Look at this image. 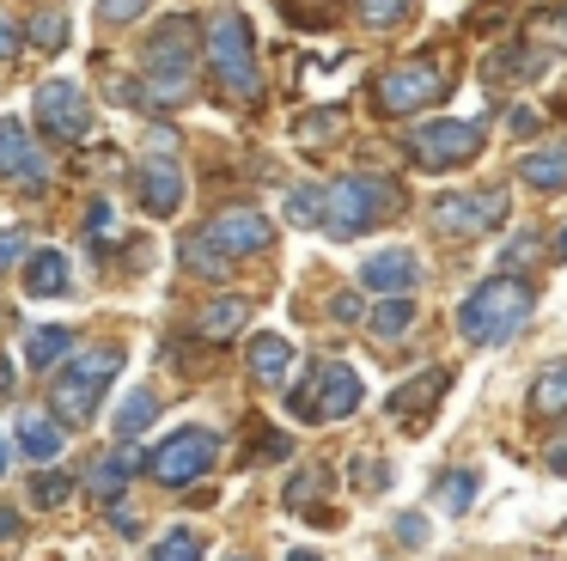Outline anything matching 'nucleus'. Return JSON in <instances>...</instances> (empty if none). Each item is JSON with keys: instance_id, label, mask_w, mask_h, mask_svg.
I'll return each instance as SVG.
<instances>
[{"instance_id": "36", "label": "nucleus", "mask_w": 567, "mask_h": 561, "mask_svg": "<svg viewBox=\"0 0 567 561\" xmlns=\"http://www.w3.org/2000/svg\"><path fill=\"white\" fill-rule=\"evenodd\" d=\"M287 220L293 226H323V190H293L287 195Z\"/></svg>"}, {"instance_id": "17", "label": "nucleus", "mask_w": 567, "mask_h": 561, "mask_svg": "<svg viewBox=\"0 0 567 561\" xmlns=\"http://www.w3.org/2000/svg\"><path fill=\"white\" fill-rule=\"evenodd\" d=\"M445 390H452V373H445V366H433V373L396 385L391 397H384V415H396V421H415V415H421V421H427V409L445 397Z\"/></svg>"}, {"instance_id": "24", "label": "nucleus", "mask_w": 567, "mask_h": 561, "mask_svg": "<svg viewBox=\"0 0 567 561\" xmlns=\"http://www.w3.org/2000/svg\"><path fill=\"white\" fill-rule=\"evenodd\" d=\"M367 324H372V336H379V341H403L409 329H415V299H409V293H391V299L372 305Z\"/></svg>"}, {"instance_id": "45", "label": "nucleus", "mask_w": 567, "mask_h": 561, "mask_svg": "<svg viewBox=\"0 0 567 561\" xmlns=\"http://www.w3.org/2000/svg\"><path fill=\"white\" fill-rule=\"evenodd\" d=\"M506 129H513V134H537V110L513 104V110H506Z\"/></svg>"}, {"instance_id": "42", "label": "nucleus", "mask_w": 567, "mask_h": 561, "mask_svg": "<svg viewBox=\"0 0 567 561\" xmlns=\"http://www.w3.org/2000/svg\"><path fill=\"white\" fill-rule=\"evenodd\" d=\"M330 317H336V324H360V317H367V312H360V293H336Z\"/></svg>"}, {"instance_id": "22", "label": "nucleus", "mask_w": 567, "mask_h": 561, "mask_svg": "<svg viewBox=\"0 0 567 561\" xmlns=\"http://www.w3.org/2000/svg\"><path fill=\"white\" fill-rule=\"evenodd\" d=\"M245 317H250V299H238V293H226V299L202 305L196 329H202L208 341H226V336H238V329H245Z\"/></svg>"}, {"instance_id": "13", "label": "nucleus", "mask_w": 567, "mask_h": 561, "mask_svg": "<svg viewBox=\"0 0 567 561\" xmlns=\"http://www.w3.org/2000/svg\"><path fill=\"white\" fill-rule=\"evenodd\" d=\"M208 244H220L226 256H257L275 244V226L257 214V207H226V214L208 220Z\"/></svg>"}, {"instance_id": "5", "label": "nucleus", "mask_w": 567, "mask_h": 561, "mask_svg": "<svg viewBox=\"0 0 567 561\" xmlns=\"http://www.w3.org/2000/svg\"><path fill=\"white\" fill-rule=\"evenodd\" d=\"M196 92V19H165L147 37V98L153 104H189Z\"/></svg>"}, {"instance_id": "28", "label": "nucleus", "mask_w": 567, "mask_h": 561, "mask_svg": "<svg viewBox=\"0 0 567 561\" xmlns=\"http://www.w3.org/2000/svg\"><path fill=\"white\" fill-rule=\"evenodd\" d=\"M208 555V537L196 531V524H172V531L153 543V561H202Z\"/></svg>"}, {"instance_id": "26", "label": "nucleus", "mask_w": 567, "mask_h": 561, "mask_svg": "<svg viewBox=\"0 0 567 561\" xmlns=\"http://www.w3.org/2000/svg\"><path fill=\"white\" fill-rule=\"evenodd\" d=\"M177 256H184L189 275H208V280H220L226 268H233V256H226L220 244H208V232H189V238L177 244Z\"/></svg>"}, {"instance_id": "29", "label": "nucleus", "mask_w": 567, "mask_h": 561, "mask_svg": "<svg viewBox=\"0 0 567 561\" xmlns=\"http://www.w3.org/2000/svg\"><path fill=\"white\" fill-rule=\"evenodd\" d=\"M525 43H537V49H543V55H549V61L561 55V49H567V7H543L537 19H530Z\"/></svg>"}, {"instance_id": "23", "label": "nucleus", "mask_w": 567, "mask_h": 561, "mask_svg": "<svg viewBox=\"0 0 567 561\" xmlns=\"http://www.w3.org/2000/svg\"><path fill=\"white\" fill-rule=\"evenodd\" d=\"M19 446L31 451V458H62V446H68V427L62 421H50V415H19Z\"/></svg>"}, {"instance_id": "1", "label": "nucleus", "mask_w": 567, "mask_h": 561, "mask_svg": "<svg viewBox=\"0 0 567 561\" xmlns=\"http://www.w3.org/2000/svg\"><path fill=\"white\" fill-rule=\"evenodd\" d=\"M537 312V293L530 280H513V275H488L482 287H470V299L457 305V336L470 348H501L525 329V317Z\"/></svg>"}, {"instance_id": "49", "label": "nucleus", "mask_w": 567, "mask_h": 561, "mask_svg": "<svg viewBox=\"0 0 567 561\" xmlns=\"http://www.w3.org/2000/svg\"><path fill=\"white\" fill-rule=\"evenodd\" d=\"M287 561H323V555H318V549H293Z\"/></svg>"}, {"instance_id": "38", "label": "nucleus", "mask_w": 567, "mask_h": 561, "mask_svg": "<svg viewBox=\"0 0 567 561\" xmlns=\"http://www.w3.org/2000/svg\"><path fill=\"white\" fill-rule=\"evenodd\" d=\"M86 238L99 244V251H104V244H116V214H111V202H99V207L86 214Z\"/></svg>"}, {"instance_id": "33", "label": "nucleus", "mask_w": 567, "mask_h": 561, "mask_svg": "<svg viewBox=\"0 0 567 561\" xmlns=\"http://www.w3.org/2000/svg\"><path fill=\"white\" fill-rule=\"evenodd\" d=\"M31 500H38V507H68V500H74V482H68L62 470H38L31 476Z\"/></svg>"}, {"instance_id": "40", "label": "nucleus", "mask_w": 567, "mask_h": 561, "mask_svg": "<svg viewBox=\"0 0 567 561\" xmlns=\"http://www.w3.org/2000/svg\"><path fill=\"white\" fill-rule=\"evenodd\" d=\"M13 263H25V232H19V226H0V275H7Z\"/></svg>"}, {"instance_id": "25", "label": "nucleus", "mask_w": 567, "mask_h": 561, "mask_svg": "<svg viewBox=\"0 0 567 561\" xmlns=\"http://www.w3.org/2000/svg\"><path fill=\"white\" fill-rule=\"evenodd\" d=\"M68 354H74V329H62V324H50V329H31L25 336V366H62Z\"/></svg>"}, {"instance_id": "46", "label": "nucleus", "mask_w": 567, "mask_h": 561, "mask_svg": "<svg viewBox=\"0 0 567 561\" xmlns=\"http://www.w3.org/2000/svg\"><path fill=\"white\" fill-rule=\"evenodd\" d=\"M19 531H25V524H19V512H13V507H0V543H13Z\"/></svg>"}, {"instance_id": "18", "label": "nucleus", "mask_w": 567, "mask_h": 561, "mask_svg": "<svg viewBox=\"0 0 567 561\" xmlns=\"http://www.w3.org/2000/svg\"><path fill=\"white\" fill-rule=\"evenodd\" d=\"M518 177H525L530 190H543V195L567 190V134H555V141H543V146H530V153L518 159Z\"/></svg>"}, {"instance_id": "16", "label": "nucleus", "mask_w": 567, "mask_h": 561, "mask_svg": "<svg viewBox=\"0 0 567 561\" xmlns=\"http://www.w3.org/2000/svg\"><path fill=\"white\" fill-rule=\"evenodd\" d=\"M330 488H336V476H330V463H299L293 476H287V488H281V500H287V512H299V519H330L323 512V500H330Z\"/></svg>"}, {"instance_id": "34", "label": "nucleus", "mask_w": 567, "mask_h": 561, "mask_svg": "<svg viewBox=\"0 0 567 561\" xmlns=\"http://www.w3.org/2000/svg\"><path fill=\"white\" fill-rule=\"evenodd\" d=\"M31 43L50 49V55H62L68 49V19L62 12H38V19H31Z\"/></svg>"}, {"instance_id": "9", "label": "nucleus", "mask_w": 567, "mask_h": 561, "mask_svg": "<svg viewBox=\"0 0 567 561\" xmlns=\"http://www.w3.org/2000/svg\"><path fill=\"white\" fill-rule=\"evenodd\" d=\"M214 463H220V434H208V427H177V434H165L159 446H153L147 470H153V482H165V488H189L196 476H208Z\"/></svg>"}, {"instance_id": "21", "label": "nucleus", "mask_w": 567, "mask_h": 561, "mask_svg": "<svg viewBox=\"0 0 567 561\" xmlns=\"http://www.w3.org/2000/svg\"><path fill=\"white\" fill-rule=\"evenodd\" d=\"M530 415L537 421H555V415H567V360H549L537 378H530Z\"/></svg>"}, {"instance_id": "48", "label": "nucleus", "mask_w": 567, "mask_h": 561, "mask_svg": "<svg viewBox=\"0 0 567 561\" xmlns=\"http://www.w3.org/2000/svg\"><path fill=\"white\" fill-rule=\"evenodd\" d=\"M549 470H555V476H567V439H561V446L549 451Z\"/></svg>"}, {"instance_id": "27", "label": "nucleus", "mask_w": 567, "mask_h": 561, "mask_svg": "<svg viewBox=\"0 0 567 561\" xmlns=\"http://www.w3.org/2000/svg\"><path fill=\"white\" fill-rule=\"evenodd\" d=\"M135 470H147V458H141V451H116V458H99V463H92V488L116 500V494H123V482H128Z\"/></svg>"}, {"instance_id": "8", "label": "nucleus", "mask_w": 567, "mask_h": 561, "mask_svg": "<svg viewBox=\"0 0 567 561\" xmlns=\"http://www.w3.org/2000/svg\"><path fill=\"white\" fill-rule=\"evenodd\" d=\"M445 92H452V73H445L433 55H415V61H396V68L379 73L372 104H379L384 116H415V110L440 104Z\"/></svg>"}, {"instance_id": "10", "label": "nucleus", "mask_w": 567, "mask_h": 561, "mask_svg": "<svg viewBox=\"0 0 567 561\" xmlns=\"http://www.w3.org/2000/svg\"><path fill=\"white\" fill-rule=\"evenodd\" d=\"M427 220L445 238H488L506 220V190H445V195H433Z\"/></svg>"}, {"instance_id": "35", "label": "nucleus", "mask_w": 567, "mask_h": 561, "mask_svg": "<svg viewBox=\"0 0 567 561\" xmlns=\"http://www.w3.org/2000/svg\"><path fill=\"white\" fill-rule=\"evenodd\" d=\"M354 488L360 494H384V488H391V463L372 458V451H360L354 458Z\"/></svg>"}, {"instance_id": "3", "label": "nucleus", "mask_w": 567, "mask_h": 561, "mask_svg": "<svg viewBox=\"0 0 567 561\" xmlns=\"http://www.w3.org/2000/svg\"><path fill=\"white\" fill-rule=\"evenodd\" d=\"M116 373H123V348H116V341H104V348H86V354H74V360H62V366H55V378H50L55 415H62L68 427H86L92 415H99V402H104V390H111Z\"/></svg>"}, {"instance_id": "20", "label": "nucleus", "mask_w": 567, "mask_h": 561, "mask_svg": "<svg viewBox=\"0 0 567 561\" xmlns=\"http://www.w3.org/2000/svg\"><path fill=\"white\" fill-rule=\"evenodd\" d=\"M245 360H250V378H257V385H287V373H293V341L262 329V336H250Z\"/></svg>"}, {"instance_id": "50", "label": "nucleus", "mask_w": 567, "mask_h": 561, "mask_svg": "<svg viewBox=\"0 0 567 561\" xmlns=\"http://www.w3.org/2000/svg\"><path fill=\"white\" fill-rule=\"evenodd\" d=\"M555 256H561V263H567V226L555 232Z\"/></svg>"}, {"instance_id": "14", "label": "nucleus", "mask_w": 567, "mask_h": 561, "mask_svg": "<svg viewBox=\"0 0 567 561\" xmlns=\"http://www.w3.org/2000/svg\"><path fill=\"white\" fill-rule=\"evenodd\" d=\"M415 280H421V256L403 251V244L372 251L367 263H360V287L379 293V299H391V293H415Z\"/></svg>"}, {"instance_id": "43", "label": "nucleus", "mask_w": 567, "mask_h": 561, "mask_svg": "<svg viewBox=\"0 0 567 561\" xmlns=\"http://www.w3.org/2000/svg\"><path fill=\"white\" fill-rule=\"evenodd\" d=\"M537 256V232H518L513 244H506V268H518V263H530Z\"/></svg>"}, {"instance_id": "4", "label": "nucleus", "mask_w": 567, "mask_h": 561, "mask_svg": "<svg viewBox=\"0 0 567 561\" xmlns=\"http://www.w3.org/2000/svg\"><path fill=\"white\" fill-rule=\"evenodd\" d=\"M208 68L220 80V92L233 104H257L262 98V73H257V37H250V19L245 12H214L208 24Z\"/></svg>"}, {"instance_id": "2", "label": "nucleus", "mask_w": 567, "mask_h": 561, "mask_svg": "<svg viewBox=\"0 0 567 561\" xmlns=\"http://www.w3.org/2000/svg\"><path fill=\"white\" fill-rule=\"evenodd\" d=\"M396 207H403V190L391 177H379V171H348V177H336L323 190V232L348 244L367 226H384Z\"/></svg>"}, {"instance_id": "19", "label": "nucleus", "mask_w": 567, "mask_h": 561, "mask_svg": "<svg viewBox=\"0 0 567 561\" xmlns=\"http://www.w3.org/2000/svg\"><path fill=\"white\" fill-rule=\"evenodd\" d=\"M25 293L31 299H68V293H74V268H68V256L62 251L25 256Z\"/></svg>"}, {"instance_id": "32", "label": "nucleus", "mask_w": 567, "mask_h": 561, "mask_svg": "<svg viewBox=\"0 0 567 561\" xmlns=\"http://www.w3.org/2000/svg\"><path fill=\"white\" fill-rule=\"evenodd\" d=\"M476 488H482V476H476V470H452V476L440 482V507H445V512H470Z\"/></svg>"}, {"instance_id": "44", "label": "nucleus", "mask_w": 567, "mask_h": 561, "mask_svg": "<svg viewBox=\"0 0 567 561\" xmlns=\"http://www.w3.org/2000/svg\"><path fill=\"white\" fill-rule=\"evenodd\" d=\"M396 537H403V543H427V519H421V512H403V519H396Z\"/></svg>"}, {"instance_id": "6", "label": "nucleus", "mask_w": 567, "mask_h": 561, "mask_svg": "<svg viewBox=\"0 0 567 561\" xmlns=\"http://www.w3.org/2000/svg\"><path fill=\"white\" fill-rule=\"evenodd\" d=\"M360 397H367V385H360L354 366H342V360H318L306 385L287 390V409H293L299 421L323 427V421H348V415L360 409Z\"/></svg>"}, {"instance_id": "30", "label": "nucleus", "mask_w": 567, "mask_h": 561, "mask_svg": "<svg viewBox=\"0 0 567 561\" xmlns=\"http://www.w3.org/2000/svg\"><path fill=\"white\" fill-rule=\"evenodd\" d=\"M153 415H159V397H153V390H128V397H123V409H116V434H123V439H135L141 427L153 421Z\"/></svg>"}, {"instance_id": "15", "label": "nucleus", "mask_w": 567, "mask_h": 561, "mask_svg": "<svg viewBox=\"0 0 567 561\" xmlns=\"http://www.w3.org/2000/svg\"><path fill=\"white\" fill-rule=\"evenodd\" d=\"M135 190H141V207H147L153 220H172L177 207H184V171L172 165V153H159V159L141 165Z\"/></svg>"}, {"instance_id": "7", "label": "nucleus", "mask_w": 567, "mask_h": 561, "mask_svg": "<svg viewBox=\"0 0 567 561\" xmlns=\"http://www.w3.org/2000/svg\"><path fill=\"white\" fill-rule=\"evenodd\" d=\"M403 146H409V159H415L421 171H457L488 146V122H476V116L415 122V129L403 134Z\"/></svg>"}, {"instance_id": "39", "label": "nucleus", "mask_w": 567, "mask_h": 561, "mask_svg": "<svg viewBox=\"0 0 567 561\" xmlns=\"http://www.w3.org/2000/svg\"><path fill=\"white\" fill-rule=\"evenodd\" d=\"M147 0H99V24H135Z\"/></svg>"}, {"instance_id": "31", "label": "nucleus", "mask_w": 567, "mask_h": 561, "mask_svg": "<svg viewBox=\"0 0 567 561\" xmlns=\"http://www.w3.org/2000/svg\"><path fill=\"white\" fill-rule=\"evenodd\" d=\"M360 19L372 24V31H396V24H409V12H415V0H354Z\"/></svg>"}, {"instance_id": "41", "label": "nucleus", "mask_w": 567, "mask_h": 561, "mask_svg": "<svg viewBox=\"0 0 567 561\" xmlns=\"http://www.w3.org/2000/svg\"><path fill=\"white\" fill-rule=\"evenodd\" d=\"M19 43H25V31H19L13 12L0 7V61H13V55H19Z\"/></svg>"}, {"instance_id": "47", "label": "nucleus", "mask_w": 567, "mask_h": 561, "mask_svg": "<svg viewBox=\"0 0 567 561\" xmlns=\"http://www.w3.org/2000/svg\"><path fill=\"white\" fill-rule=\"evenodd\" d=\"M13 390H19V373L13 366H0V397H13Z\"/></svg>"}, {"instance_id": "11", "label": "nucleus", "mask_w": 567, "mask_h": 561, "mask_svg": "<svg viewBox=\"0 0 567 561\" xmlns=\"http://www.w3.org/2000/svg\"><path fill=\"white\" fill-rule=\"evenodd\" d=\"M31 110H38L43 134H55V141H86L92 134V104L74 80H43L38 98H31Z\"/></svg>"}, {"instance_id": "37", "label": "nucleus", "mask_w": 567, "mask_h": 561, "mask_svg": "<svg viewBox=\"0 0 567 561\" xmlns=\"http://www.w3.org/2000/svg\"><path fill=\"white\" fill-rule=\"evenodd\" d=\"M336 122H342V110H311V116L306 122H299V141H306V146H318V141H330V134H336Z\"/></svg>"}, {"instance_id": "51", "label": "nucleus", "mask_w": 567, "mask_h": 561, "mask_svg": "<svg viewBox=\"0 0 567 561\" xmlns=\"http://www.w3.org/2000/svg\"><path fill=\"white\" fill-rule=\"evenodd\" d=\"M555 110H561V116H567V80H561V92H555Z\"/></svg>"}, {"instance_id": "52", "label": "nucleus", "mask_w": 567, "mask_h": 561, "mask_svg": "<svg viewBox=\"0 0 567 561\" xmlns=\"http://www.w3.org/2000/svg\"><path fill=\"white\" fill-rule=\"evenodd\" d=\"M0 470H7V439H0Z\"/></svg>"}, {"instance_id": "12", "label": "nucleus", "mask_w": 567, "mask_h": 561, "mask_svg": "<svg viewBox=\"0 0 567 561\" xmlns=\"http://www.w3.org/2000/svg\"><path fill=\"white\" fill-rule=\"evenodd\" d=\"M0 177L19 183V190H43L50 183V159L31 141V129L19 116H0Z\"/></svg>"}]
</instances>
